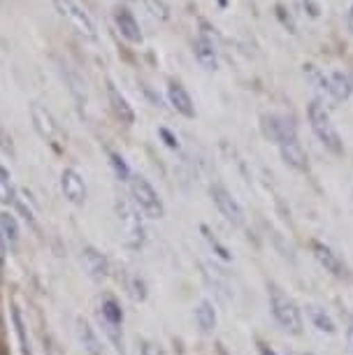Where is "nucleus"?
<instances>
[{
  "label": "nucleus",
  "instance_id": "obj_1",
  "mask_svg": "<svg viewBox=\"0 0 353 355\" xmlns=\"http://www.w3.org/2000/svg\"><path fill=\"white\" fill-rule=\"evenodd\" d=\"M268 300H270L272 316L282 325V330L300 337L304 332V320H302V309L298 306L295 300L277 284H268Z\"/></svg>",
  "mask_w": 353,
  "mask_h": 355
},
{
  "label": "nucleus",
  "instance_id": "obj_2",
  "mask_svg": "<svg viewBox=\"0 0 353 355\" xmlns=\"http://www.w3.org/2000/svg\"><path fill=\"white\" fill-rule=\"evenodd\" d=\"M307 119H309V125H311V130H314V135L318 137V142H321L330 153L342 156L344 142H342V137H339L335 123H332L328 110H325L318 100H314V103L307 107Z\"/></svg>",
  "mask_w": 353,
  "mask_h": 355
},
{
  "label": "nucleus",
  "instance_id": "obj_3",
  "mask_svg": "<svg viewBox=\"0 0 353 355\" xmlns=\"http://www.w3.org/2000/svg\"><path fill=\"white\" fill-rule=\"evenodd\" d=\"M130 196H132V205H135L146 218H163V214H165L163 200L144 177H130Z\"/></svg>",
  "mask_w": 353,
  "mask_h": 355
},
{
  "label": "nucleus",
  "instance_id": "obj_4",
  "mask_svg": "<svg viewBox=\"0 0 353 355\" xmlns=\"http://www.w3.org/2000/svg\"><path fill=\"white\" fill-rule=\"evenodd\" d=\"M117 216L119 223L123 227V239L126 244L137 249L144 242V225H142V216H139V209L128 200H117Z\"/></svg>",
  "mask_w": 353,
  "mask_h": 355
},
{
  "label": "nucleus",
  "instance_id": "obj_5",
  "mask_svg": "<svg viewBox=\"0 0 353 355\" xmlns=\"http://www.w3.org/2000/svg\"><path fill=\"white\" fill-rule=\"evenodd\" d=\"M309 249H311V256L316 258V263L321 265L325 272H330L332 277H337V279H351L349 267H346V263L339 258V253H335L332 246H328L325 242H318V239H311Z\"/></svg>",
  "mask_w": 353,
  "mask_h": 355
},
{
  "label": "nucleus",
  "instance_id": "obj_6",
  "mask_svg": "<svg viewBox=\"0 0 353 355\" xmlns=\"http://www.w3.org/2000/svg\"><path fill=\"white\" fill-rule=\"evenodd\" d=\"M209 196L214 200L216 209L221 211V216L228 220L232 225H242L244 223V211H242V205L232 198V193L228 189H223L221 184H214L209 189Z\"/></svg>",
  "mask_w": 353,
  "mask_h": 355
},
{
  "label": "nucleus",
  "instance_id": "obj_7",
  "mask_svg": "<svg viewBox=\"0 0 353 355\" xmlns=\"http://www.w3.org/2000/svg\"><path fill=\"white\" fill-rule=\"evenodd\" d=\"M277 146H279V151H282L284 163L289 167H293V170H298V172L309 170V158H307V153H304L302 144H300L295 130L289 132V135H286Z\"/></svg>",
  "mask_w": 353,
  "mask_h": 355
},
{
  "label": "nucleus",
  "instance_id": "obj_8",
  "mask_svg": "<svg viewBox=\"0 0 353 355\" xmlns=\"http://www.w3.org/2000/svg\"><path fill=\"white\" fill-rule=\"evenodd\" d=\"M31 116H33V125L40 132V137H44L46 142L56 144L61 139V128H58L56 119L51 116L49 110H44L42 105H31Z\"/></svg>",
  "mask_w": 353,
  "mask_h": 355
},
{
  "label": "nucleus",
  "instance_id": "obj_9",
  "mask_svg": "<svg viewBox=\"0 0 353 355\" xmlns=\"http://www.w3.org/2000/svg\"><path fill=\"white\" fill-rule=\"evenodd\" d=\"M54 3H56L58 12H61L63 17H68L70 21L84 33V35H89V37L96 35V24H93V19L79 8L75 0H54Z\"/></svg>",
  "mask_w": 353,
  "mask_h": 355
},
{
  "label": "nucleus",
  "instance_id": "obj_10",
  "mask_svg": "<svg viewBox=\"0 0 353 355\" xmlns=\"http://www.w3.org/2000/svg\"><path fill=\"white\" fill-rule=\"evenodd\" d=\"M61 191L68 202L72 205H84L86 202V184H84V177L79 174L77 170H72V167H68V170H63L61 174Z\"/></svg>",
  "mask_w": 353,
  "mask_h": 355
},
{
  "label": "nucleus",
  "instance_id": "obj_11",
  "mask_svg": "<svg viewBox=\"0 0 353 355\" xmlns=\"http://www.w3.org/2000/svg\"><path fill=\"white\" fill-rule=\"evenodd\" d=\"M82 263H84V270L89 272L91 279L103 281V279L110 277V260L105 258L98 249H93V246H84Z\"/></svg>",
  "mask_w": 353,
  "mask_h": 355
},
{
  "label": "nucleus",
  "instance_id": "obj_12",
  "mask_svg": "<svg viewBox=\"0 0 353 355\" xmlns=\"http://www.w3.org/2000/svg\"><path fill=\"white\" fill-rule=\"evenodd\" d=\"M261 128H263V135L270 139V142H275V144H279L282 139L289 135V132H293L295 128L286 121V119H282V116H277V114H265V116L261 119Z\"/></svg>",
  "mask_w": 353,
  "mask_h": 355
},
{
  "label": "nucleus",
  "instance_id": "obj_13",
  "mask_svg": "<svg viewBox=\"0 0 353 355\" xmlns=\"http://www.w3.org/2000/svg\"><path fill=\"white\" fill-rule=\"evenodd\" d=\"M168 100L179 114H184V116H189V119L196 116V105H193L189 91H186L182 84H177V82L168 84Z\"/></svg>",
  "mask_w": 353,
  "mask_h": 355
},
{
  "label": "nucleus",
  "instance_id": "obj_14",
  "mask_svg": "<svg viewBox=\"0 0 353 355\" xmlns=\"http://www.w3.org/2000/svg\"><path fill=\"white\" fill-rule=\"evenodd\" d=\"M323 89L335 100H346L353 93V82L344 72H330L328 77H323Z\"/></svg>",
  "mask_w": 353,
  "mask_h": 355
},
{
  "label": "nucleus",
  "instance_id": "obj_15",
  "mask_svg": "<svg viewBox=\"0 0 353 355\" xmlns=\"http://www.w3.org/2000/svg\"><path fill=\"white\" fill-rule=\"evenodd\" d=\"M77 334H79V344L84 346V351L89 355H103V344H100L96 330L91 327L89 320L79 318L77 320Z\"/></svg>",
  "mask_w": 353,
  "mask_h": 355
},
{
  "label": "nucleus",
  "instance_id": "obj_16",
  "mask_svg": "<svg viewBox=\"0 0 353 355\" xmlns=\"http://www.w3.org/2000/svg\"><path fill=\"white\" fill-rule=\"evenodd\" d=\"M117 26L126 40H130V42H135V44H142V40H144L142 28H139V24L135 21V17H132L128 10L117 12Z\"/></svg>",
  "mask_w": 353,
  "mask_h": 355
},
{
  "label": "nucleus",
  "instance_id": "obj_17",
  "mask_svg": "<svg viewBox=\"0 0 353 355\" xmlns=\"http://www.w3.org/2000/svg\"><path fill=\"white\" fill-rule=\"evenodd\" d=\"M107 96H110V105L117 116L121 119L123 123H135V112H132V107L128 100H126V96H121V93L114 89V84L107 86Z\"/></svg>",
  "mask_w": 353,
  "mask_h": 355
},
{
  "label": "nucleus",
  "instance_id": "obj_18",
  "mask_svg": "<svg viewBox=\"0 0 353 355\" xmlns=\"http://www.w3.org/2000/svg\"><path fill=\"white\" fill-rule=\"evenodd\" d=\"M307 318L311 320V325L316 327L318 332H325V334H335L337 332V325L335 320L330 318V313L318 304H307Z\"/></svg>",
  "mask_w": 353,
  "mask_h": 355
},
{
  "label": "nucleus",
  "instance_id": "obj_19",
  "mask_svg": "<svg viewBox=\"0 0 353 355\" xmlns=\"http://www.w3.org/2000/svg\"><path fill=\"white\" fill-rule=\"evenodd\" d=\"M193 53H196L198 63L203 65V68L216 70V65H218V61H216V49H214V44H212L207 37L196 40V44H193Z\"/></svg>",
  "mask_w": 353,
  "mask_h": 355
},
{
  "label": "nucleus",
  "instance_id": "obj_20",
  "mask_svg": "<svg viewBox=\"0 0 353 355\" xmlns=\"http://www.w3.org/2000/svg\"><path fill=\"white\" fill-rule=\"evenodd\" d=\"M196 320H198V327L203 332H214L216 327V309L209 300H200L198 306H196Z\"/></svg>",
  "mask_w": 353,
  "mask_h": 355
},
{
  "label": "nucleus",
  "instance_id": "obj_21",
  "mask_svg": "<svg viewBox=\"0 0 353 355\" xmlns=\"http://www.w3.org/2000/svg\"><path fill=\"white\" fill-rule=\"evenodd\" d=\"M98 318L105 320V323L119 325V327L123 325V311H121V306H119L117 300H112V297L103 300V304H100V309H98Z\"/></svg>",
  "mask_w": 353,
  "mask_h": 355
},
{
  "label": "nucleus",
  "instance_id": "obj_22",
  "mask_svg": "<svg viewBox=\"0 0 353 355\" xmlns=\"http://www.w3.org/2000/svg\"><path fill=\"white\" fill-rule=\"evenodd\" d=\"M12 323H15V332H17L21 353L24 355H33L31 339H28V332H26V323H24V316H21V311H19V306H12Z\"/></svg>",
  "mask_w": 353,
  "mask_h": 355
},
{
  "label": "nucleus",
  "instance_id": "obj_23",
  "mask_svg": "<svg viewBox=\"0 0 353 355\" xmlns=\"http://www.w3.org/2000/svg\"><path fill=\"white\" fill-rule=\"evenodd\" d=\"M0 234L5 237L8 246H17L19 244V223H17V218L12 216L10 211L0 214Z\"/></svg>",
  "mask_w": 353,
  "mask_h": 355
},
{
  "label": "nucleus",
  "instance_id": "obj_24",
  "mask_svg": "<svg viewBox=\"0 0 353 355\" xmlns=\"http://www.w3.org/2000/svg\"><path fill=\"white\" fill-rule=\"evenodd\" d=\"M17 200V191L12 186V174L8 172V167L0 165V202L12 205Z\"/></svg>",
  "mask_w": 353,
  "mask_h": 355
},
{
  "label": "nucleus",
  "instance_id": "obj_25",
  "mask_svg": "<svg viewBox=\"0 0 353 355\" xmlns=\"http://www.w3.org/2000/svg\"><path fill=\"white\" fill-rule=\"evenodd\" d=\"M200 232H203L205 242L209 244V249L214 251L218 258H221V260H230V258H232V256H230V251H228V246H225V244L221 242V239H218L216 234L209 230L207 225H200Z\"/></svg>",
  "mask_w": 353,
  "mask_h": 355
},
{
  "label": "nucleus",
  "instance_id": "obj_26",
  "mask_svg": "<svg viewBox=\"0 0 353 355\" xmlns=\"http://www.w3.org/2000/svg\"><path fill=\"white\" fill-rule=\"evenodd\" d=\"M110 163H112V167H114L117 179H121V182H130V170H128L126 160H123L121 156H119V153L110 151Z\"/></svg>",
  "mask_w": 353,
  "mask_h": 355
},
{
  "label": "nucleus",
  "instance_id": "obj_27",
  "mask_svg": "<svg viewBox=\"0 0 353 355\" xmlns=\"http://www.w3.org/2000/svg\"><path fill=\"white\" fill-rule=\"evenodd\" d=\"M144 5L149 8V12L154 17H158V19H170V10H168V5L163 3V0H144Z\"/></svg>",
  "mask_w": 353,
  "mask_h": 355
},
{
  "label": "nucleus",
  "instance_id": "obj_28",
  "mask_svg": "<svg viewBox=\"0 0 353 355\" xmlns=\"http://www.w3.org/2000/svg\"><path fill=\"white\" fill-rule=\"evenodd\" d=\"M139 355H163V351H161V346L154 344V341L144 339L142 344H139Z\"/></svg>",
  "mask_w": 353,
  "mask_h": 355
},
{
  "label": "nucleus",
  "instance_id": "obj_29",
  "mask_svg": "<svg viewBox=\"0 0 353 355\" xmlns=\"http://www.w3.org/2000/svg\"><path fill=\"white\" fill-rule=\"evenodd\" d=\"M158 135L163 137L165 146H170V149H179V139L175 132H170L168 128H158Z\"/></svg>",
  "mask_w": 353,
  "mask_h": 355
},
{
  "label": "nucleus",
  "instance_id": "obj_30",
  "mask_svg": "<svg viewBox=\"0 0 353 355\" xmlns=\"http://www.w3.org/2000/svg\"><path fill=\"white\" fill-rule=\"evenodd\" d=\"M132 297L135 300H144L146 297V286L142 279H132Z\"/></svg>",
  "mask_w": 353,
  "mask_h": 355
},
{
  "label": "nucleus",
  "instance_id": "obj_31",
  "mask_svg": "<svg viewBox=\"0 0 353 355\" xmlns=\"http://www.w3.org/2000/svg\"><path fill=\"white\" fill-rule=\"evenodd\" d=\"M258 355H279L275 348H272L270 344H265V341H258Z\"/></svg>",
  "mask_w": 353,
  "mask_h": 355
},
{
  "label": "nucleus",
  "instance_id": "obj_32",
  "mask_svg": "<svg viewBox=\"0 0 353 355\" xmlns=\"http://www.w3.org/2000/svg\"><path fill=\"white\" fill-rule=\"evenodd\" d=\"M304 8H309V10H311V12H309L311 17H318V5L314 3V0H304Z\"/></svg>",
  "mask_w": 353,
  "mask_h": 355
},
{
  "label": "nucleus",
  "instance_id": "obj_33",
  "mask_svg": "<svg viewBox=\"0 0 353 355\" xmlns=\"http://www.w3.org/2000/svg\"><path fill=\"white\" fill-rule=\"evenodd\" d=\"M349 346H351V351H353V318H351V327H349Z\"/></svg>",
  "mask_w": 353,
  "mask_h": 355
},
{
  "label": "nucleus",
  "instance_id": "obj_34",
  "mask_svg": "<svg viewBox=\"0 0 353 355\" xmlns=\"http://www.w3.org/2000/svg\"><path fill=\"white\" fill-rule=\"evenodd\" d=\"M349 28H351V33H353V5L349 8Z\"/></svg>",
  "mask_w": 353,
  "mask_h": 355
},
{
  "label": "nucleus",
  "instance_id": "obj_35",
  "mask_svg": "<svg viewBox=\"0 0 353 355\" xmlns=\"http://www.w3.org/2000/svg\"><path fill=\"white\" fill-rule=\"evenodd\" d=\"M218 3H221V8H225V5H228V0H218Z\"/></svg>",
  "mask_w": 353,
  "mask_h": 355
},
{
  "label": "nucleus",
  "instance_id": "obj_36",
  "mask_svg": "<svg viewBox=\"0 0 353 355\" xmlns=\"http://www.w3.org/2000/svg\"><path fill=\"white\" fill-rule=\"evenodd\" d=\"M0 355H10V353L8 351H0Z\"/></svg>",
  "mask_w": 353,
  "mask_h": 355
},
{
  "label": "nucleus",
  "instance_id": "obj_37",
  "mask_svg": "<svg viewBox=\"0 0 353 355\" xmlns=\"http://www.w3.org/2000/svg\"><path fill=\"white\" fill-rule=\"evenodd\" d=\"M304 355H311V353H304Z\"/></svg>",
  "mask_w": 353,
  "mask_h": 355
}]
</instances>
